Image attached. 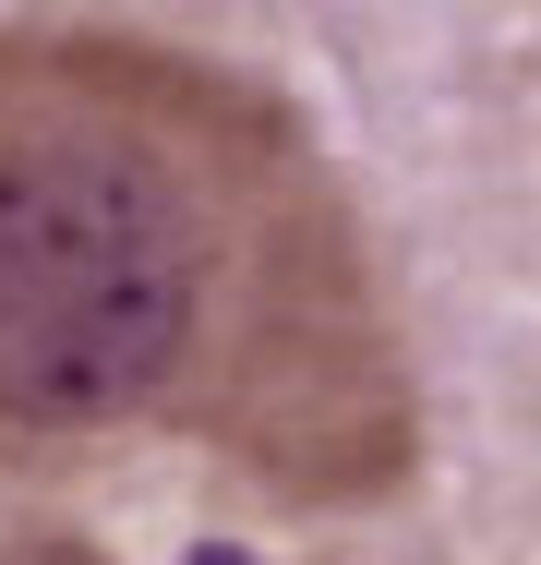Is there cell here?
I'll use <instances>...</instances> for the list:
<instances>
[{"label":"cell","instance_id":"1","mask_svg":"<svg viewBox=\"0 0 541 565\" xmlns=\"http://www.w3.org/2000/svg\"><path fill=\"white\" fill-rule=\"evenodd\" d=\"M145 434L289 505H385L422 373L289 97L169 36L0 24V446Z\"/></svg>","mask_w":541,"mask_h":565},{"label":"cell","instance_id":"2","mask_svg":"<svg viewBox=\"0 0 541 565\" xmlns=\"http://www.w3.org/2000/svg\"><path fill=\"white\" fill-rule=\"evenodd\" d=\"M0 565H108L85 530H49V518H24V505H0ZM181 565H265L253 542H193Z\"/></svg>","mask_w":541,"mask_h":565}]
</instances>
